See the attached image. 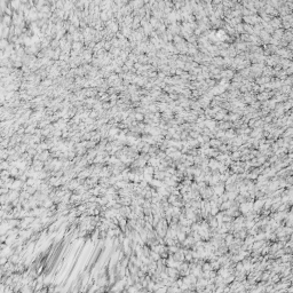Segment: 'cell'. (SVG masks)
<instances>
[{
	"instance_id": "1",
	"label": "cell",
	"mask_w": 293,
	"mask_h": 293,
	"mask_svg": "<svg viewBox=\"0 0 293 293\" xmlns=\"http://www.w3.org/2000/svg\"><path fill=\"white\" fill-rule=\"evenodd\" d=\"M83 46H84L83 41H73V42H72V49H73V50L81 52V50H83Z\"/></svg>"
},
{
	"instance_id": "2",
	"label": "cell",
	"mask_w": 293,
	"mask_h": 293,
	"mask_svg": "<svg viewBox=\"0 0 293 293\" xmlns=\"http://www.w3.org/2000/svg\"><path fill=\"white\" fill-rule=\"evenodd\" d=\"M9 45H10V41H8L7 39H2V38H1V41H0V47H1V50H5Z\"/></svg>"
},
{
	"instance_id": "3",
	"label": "cell",
	"mask_w": 293,
	"mask_h": 293,
	"mask_svg": "<svg viewBox=\"0 0 293 293\" xmlns=\"http://www.w3.org/2000/svg\"><path fill=\"white\" fill-rule=\"evenodd\" d=\"M135 120H137V121H142V120H144V119H146V116L143 115V113H140V112H136L135 113Z\"/></svg>"
}]
</instances>
